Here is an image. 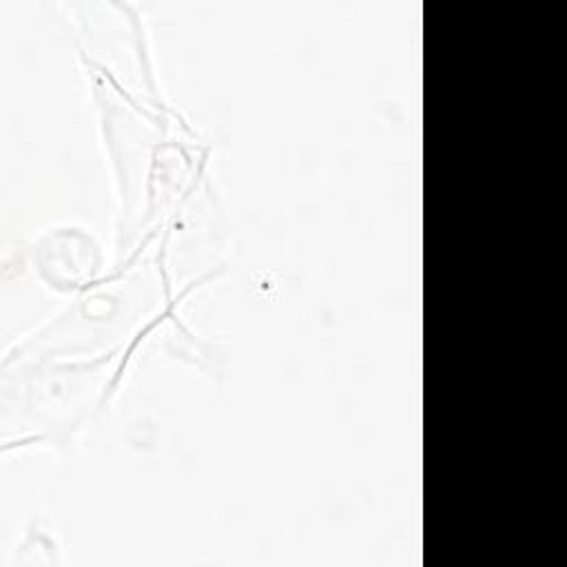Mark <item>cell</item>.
<instances>
[{
    "instance_id": "cell-1",
    "label": "cell",
    "mask_w": 567,
    "mask_h": 567,
    "mask_svg": "<svg viewBox=\"0 0 567 567\" xmlns=\"http://www.w3.org/2000/svg\"><path fill=\"white\" fill-rule=\"evenodd\" d=\"M135 357L115 348L93 357L2 359L0 425L9 445L69 450L115 399Z\"/></svg>"
},
{
    "instance_id": "cell-2",
    "label": "cell",
    "mask_w": 567,
    "mask_h": 567,
    "mask_svg": "<svg viewBox=\"0 0 567 567\" xmlns=\"http://www.w3.org/2000/svg\"><path fill=\"white\" fill-rule=\"evenodd\" d=\"M22 255L42 284L58 292L78 295L106 275L102 272V246L91 233L75 226L47 230Z\"/></svg>"
}]
</instances>
